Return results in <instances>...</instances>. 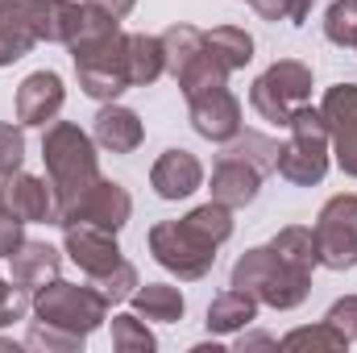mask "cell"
<instances>
[{
    "mask_svg": "<svg viewBox=\"0 0 357 353\" xmlns=\"http://www.w3.org/2000/svg\"><path fill=\"white\" fill-rule=\"evenodd\" d=\"M229 237H233V208L208 200L178 220H158L146 241H150V254L162 270H171L183 283H199L212 274L216 250Z\"/></svg>",
    "mask_w": 357,
    "mask_h": 353,
    "instance_id": "1",
    "label": "cell"
},
{
    "mask_svg": "<svg viewBox=\"0 0 357 353\" xmlns=\"http://www.w3.org/2000/svg\"><path fill=\"white\" fill-rule=\"evenodd\" d=\"M67 50H71L84 96L108 104L121 91L133 88V80H129V33L121 29L116 17L96 13L84 4V21H79L75 38L67 42Z\"/></svg>",
    "mask_w": 357,
    "mask_h": 353,
    "instance_id": "2",
    "label": "cell"
},
{
    "mask_svg": "<svg viewBox=\"0 0 357 353\" xmlns=\"http://www.w3.org/2000/svg\"><path fill=\"white\" fill-rule=\"evenodd\" d=\"M42 163L46 179L54 187L59 212L79 200L91 183L100 179V154H96V137L84 133L75 121H50L42 133Z\"/></svg>",
    "mask_w": 357,
    "mask_h": 353,
    "instance_id": "3",
    "label": "cell"
},
{
    "mask_svg": "<svg viewBox=\"0 0 357 353\" xmlns=\"http://www.w3.org/2000/svg\"><path fill=\"white\" fill-rule=\"evenodd\" d=\"M229 287L250 291L258 303H266L274 312H291L307 299L312 291V270H299L287 258H278L274 246H254L233 262V278Z\"/></svg>",
    "mask_w": 357,
    "mask_h": 353,
    "instance_id": "4",
    "label": "cell"
},
{
    "mask_svg": "<svg viewBox=\"0 0 357 353\" xmlns=\"http://www.w3.org/2000/svg\"><path fill=\"white\" fill-rule=\"evenodd\" d=\"M291 137L278 146V175L287 179L291 187H316L328 175V154H333V142H328V125L320 117V108L303 104L295 108V117L287 121Z\"/></svg>",
    "mask_w": 357,
    "mask_h": 353,
    "instance_id": "5",
    "label": "cell"
},
{
    "mask_svg": "<svg viewBox=\"0 0 357 353\" xmlns=\"http://www.w3.org/2000/svg\"><path fill=\"white\" fill-rule=\"evenodd\" d=\"M108 299L100 295L96 283H46L33 291V320H46V324H59L67 333H79V337H91L104 320H108Z\"/></svg>",
    "mask_w": 357,
    "mask_h": 353,
    "instance_id": "6",
    "label": "cell"
},
{
    "mask_svg": "<svg viewBox=\"0 0 357 353\" xmlns=\"http://www.w3.org/2000/svg\"><path fill=\"white\" fill-rule=\"evenodd\" d=\"M312 67L307 63H299V59H278V63H270L266 71L254 80V88H250V104H254V112L270 121V125H278V129H287V121L295 117V108H303V104H312Z\"/></svg>",
    "mask_w": 357,
    "mask_h": 353,
    "instance_id": "7",
    "label": "cell"
},
{
    "mask_svg": "<svg viewBox=\"0 0 357 353\" xmlns=\"http://www.w3.org/2000/svg\"><path fill=\"white\" fill-rule=\"evenodd\" d=\"M312 237H316L320 266L354 270L357 266V195L354 191H341V195L324 200V208H320V216L312 225Z\"/></svg>",
    "mask_w": 357,
    "mask_h": 353,
    "instance_id": "8",
    "label": "cell"
},
{
    "mask_svg": "<svg viewBox=\"0 0 357 353\" xmlns=\"http://www.w3.org/2000/svg\"><path fill=\"white\" fill-rule=\"evenodd\" d=\"M133 216V195L116 183V179H96L79 200H71L63 212H59V229H71V225H96V229H108V233H121Z\"/></svg>",
    "mask_w": 357,
    "mask_h": 353,
    "instance_id": "9",
    "label": "cell"
},
{
    "mask_svg": "<svg viewBox=\"0 0 357 353\" xmlns=\"http://www.w3.org/2000/svg\"><path fill=\"white\" fill-rule=\"evenodd\" d=\"M320 117L328 125L333 158L349 179H357V84H337L324 91Z\"/></svg>",
    "mask_w": 357,
    "mask_h": 353,
    "instance_id": "10",
    "label": "cell"
},
{
    "mask_svg": "<svg viewBox=\"0 0 357 353\" xmlns=\"http://www.w3.org/2000/svg\"><path fill=\"white\" fill-rule=\"evenodd\" d=\"M187 112H191V129L216 146L233 142L241 133V100L229 91V84H216V88L191 91L187 96Z\"/></svg>",
    "mask_w": 357,
    "mask_h": 353,
    "instance_id": "11",
    "label": "cell"
},
{
    "mask_svg": "<svg viewBox=\"0 0 357 353\" xmlns=\"http://www.w3.org/2000/svg\"><path fill=\"white\" fill-rule=\"evenodd\" d=\"M0 204L25 225H59V200L50 179L25 175V171L0 179Z\"/></svg>",
    "mask_w": 357,
    "mask_h": 353,
    "instance_id": "12",
    "label": "cell"
},
{
    "mask_svg": "<svg viewBox=\"0 0 357 353\" xmlns=\"http://www.w3.org/2000/svg\"><path fill=\"white\" fill-rule=\"evenodd\" d=\"M42 42V0H0V67L21 63Z\"/></svg>",
    "mask_w": 357,
    "mask_h": 353,
    "instance_id": "13",
    "label": "cell"
},
{
    "mask_svg": "<svg viewBox=\"0 0 357 353\" xmlns=\"http://www.w3.org/2000/svg\"><path fill=\"white\" fill-rule=\"evenodd\" d=\"M63 254L88 274V283L100 278V274H108L112 266L125 258L121 246H116V233L96 229V225H71V229H63Z\"/></svg>",
    "mask_w": 357,
    "mask_h": 353,
    "instance_id": "14",
    "label": "cell"
},
{
    "mask_svg": "<svg viewBox=\"0 0 357 353\" xmlns=\"http://www.w3.org/2000/svg\"><path fill=\"white\" fill-rule=\"evenodd\" d=\"M63 104H67L63 80L54 71H33L17 88V121L29 125V129H46L50 121H59Z\"/></svg>",
    "mask_w": 357,
    "mask_h": 353,
    "instance_id": "15",
    "label": "cell"
},
{
    "mask_svg": "<svg viewBox=\"0 0 357 353\" xmlns=\"http://www.w3.org/2000/svg\"><path fill=\"white\" fill-rule=\"evenodd\" d=\"M150 187L158 200H187L204 187V163L191 150H162L158 163L150 167Z\"/></svg>",
    "mask_w": 357,
    "mask_h": 353,
    "instance_id": "16",
    "label": "cell"
},
{
    "mask_svg": "<svg viewBox=\"0 0 357 353\" xmlns=\"http://www.w3.org/2000/svg\"><path fill=\"white\" fill-rule=\"evenodd\" d=\"M262 171L250 167L245 158H233V154H216V167H212V200L225 204V208H250L262 191Z\"/></svg>",
    "mask_w": 357,
    "mask_h": 353,
    "instance_id": "17",
    "label": "cell"
},
{
    "mask_svg": "<svg viewBox=\"0 0 357 353\" xmlns=\"http://www.w3.org/2000/svg\"><path fill=\"white\" fill-rule=\"evenodd\" d=\"M91 137H96V146L108 150V154H133V150L146 142V125H142V117H137L133 108L108 100V104H100V112L91 117Z\"/></svg>",
    "mask_w": 357,
    "mask_h": 353,
    "instance_id": "18",
    "label": "cell"
},
{
    "mask_svg": "<svg viewBox=\"0 0 357 353\" xmlns=\"http://www.w3.org/2000/svg\"><path fill=\"white\" fill-rule=\"evenodd\" d=\"M8 262H13V283H17V287H25V291L33 295L38 287H46V283H54V278H59L63 254H59L54 246H46V241H29V237H25Z\"/></svg>",
    "mask_w": 357,
    "mask_h": 353,
    "instance_id": "19",
    "label": "cell"
},
{
    "mask_svg": "<svg viewBox=\"0 0 357 353\" xmlns=\"http://www.w3.org/2000/svg\"><path fill=\"white\" fill-rule=\"evenodd\" d=\"M254 320H258V299L250 291H241V287H229L208 303L204 324H208L212 337H233V333H245Z\"/></svg>",
    "mask_w": 357,
    "mask_h": 353,
    "instance_id": "20",
    "label": "cell"
},
{
    "mask_svg": "<svg viewBox=\"0 0 357 353\" xmlns=\"http://www.w3.org/2000/svg\"><path fill=\"white\" fill-rule=\"evenodd\" d=\"M129 303H133V312H137V316L158 320V324H178V320H183V312H187L183 291L171 287V283H146V287H137V291L129 295Z\"/></svg>",
    "mask_w": 357,
    "mask_h": 353,
    "instance_id": "21",
    "label": "cell"
},
{
    "mask_svg": "<svg viewBox=\"0 0 357 353\" xmlns=\"http://www.w3.org/2000/svg\"><path fill=\"white\" fill-rule=\"evenodd\" d=\"M204 50L212 54V63H220L229 75L250 67L254 59V38L237 25H216V29H204Z\"/></svg>",
    "mask_w": 357,
    "mask_h": 353,
    "instance_id": "22",
    "label": "cell"
},
{
    "mask_svg": "<svg viewBox=\"0 0 357 353\" xmlns=\"http://www.w3.org/2000/svg\"><path fill=\"white\" fill-rule=\"evenodd\" d=\"M162 71H167L162 38H154V33H129V80H133V88H150Z\"/></svg>",
    "mask_w": 357,
    "mask_h": 353,
    "instance_id": "23",
    "label": "cell"
},
{
    "mask_svg": "<svg viewBox=\"0 0 357 353\" xmlns=\"http://www.w3.org/2000/svg\"><path fill=\"white\" fill-rule=\"evenodd\" d=\"M220 154L245 158V163H250V167H258L262 175L278 171V142L266 137V133H258V129H241L233 142H225V146H220Z\"/></svg>",
    "mask_w": 357,
    "mask_h": 353,
    "instance_id": "24",
    "label": "cell"
},
{
    "mask_svg": "<svg viewBox=\"0 0 357 353\" xmlns=\"http://www.w3.org/2000/svg\"><path fill=\"white\" fill-rule=\"evenodd\" d=\"M162 50H167V71L178 75L187 63H195L204 54V29H195V25H171L162 33Z\"/></svg>",
    "mask_w": 357,
    "mask_h": 353,
    "instance_id": "25",
    "label": "cell"
},
{
    "mask_svg": "<svg viewBox=\"0 0 357 353\" xmlns=\"http://www.w3.org/2000/svg\"><path fill=\"white\" fill-rule=\"evenodd\" d=\"M270 246L278 250V258H287V262L299 266V270H316V266H320L316 237H312V229H303V225H287V229H278V237H274Z\"/></svg>",
    "mask_w": 357,
    "mask_h": 353,
    "instance_id": "26",
    "label": "cell"
},
{
    "mask_svg": "<svg viewBox=\"0 0 357 353\" xmlns=\"http://www.w3.org/2000/svg\"><path fill=\"white\" fill-rule=\"evenodd\" d=\"M278 350H324V353H341V350H349V337H345L337 324L320 320V324H312V329H291V333L278 341Z\"/></svg>",
    "mask_w": 357,
    "mask_h": 353,
    "instance_id": "27",
    "label": "cell"
},
{
    "mask_svg": "<svg viewBox=\"0 0 357 353\" xmlns=\"http://www.w3.org/2000/svg\"><path fill=\"white\" fill-rule=\"evenodd\" d=\"M84 341H88V337H79V333H67V329H59V324L33 320L21 345H25V350H38V353H84Z\"/></svg>",
    "mask_w": 357,
    "mask_h": 353,
    "instance_id": "28",
    "label": "cell"
},
{
    "mask_svg": "<svg viewBox=\"0 0 357 353\" xmlns=\"http://www.w3.org/2000/svg\"><path fill=\"white\" fill-rule=\"evenodd\" d=\"M112 345L121 353H154L158 350L154 333L146 329V316H137V312L112 316Z\"/></svg>",
    "mask_w": 357,
    "mask_h": 353,
    "instance_id": "29",
    "label": "cell"
},
{
    "mask_svg": "<svg viewBox=\"0 0 357 353\" xmlns=\"http://www.w3.org/2000/svg\"><path fill=\"white\" fill-rule=\"evenodd\" d=\"M324 38L341 50L357 46V0H333L324 13Z\"/></svg>",
    "mask_w": 357,
    "mask_h": 353,
    "instance_id": "30",
    "label": "cell"
},
{
    "mask_svg": "<svg viewBox=\"0 0 357 353\" xmlns=\"http://www.w3.org/2000/svg\"><path fill=\"white\" fill-rule=\"evenodd\" d=\"M96 287H100V295L108 299V303H121V299H129L137 287H142V278H137V266L129 262V258H121V262L112 266L108 274H100V278H91Z\"/></svg>",
    "mask_w": 357,
    "mask_h": 353,
    "instance_id": "31",
    "label": "cell"
},
{
    "mask_svg": "<svg viewBox=\"0 0 357 353\" xmlns=\"http://www.w3.org/2000/svg\"><path fill=\"white\" fill-rule=\"evenodd\" d=\"M25 163V133H21V121H0V179L17 175Z\"/></svg>",
    "mask_w": 357,
    "mask_h": 353,
    "instance_id": "32",
    "label": "cell"
},
{
    "mask_svg": "<svg viewBox=\"0 0 357 353\" xmlns=\"http://www.w3.org/2000/svg\"><path fill=\"white\" fill-rule=\"evenodd\" d=\"M25 312H33V295H29L25 287H17L13 278L0 274V329L25 320Z\"/></svg>",
    "mask_w": 357,
    "mask_h": 353,
    "instance_id": "33",
    "label": "cell"
},
{
    "mask_svg": "<svg viewBox=\"0 0 357 353\" xmlns=\"http://www.w3.org/2000/svg\"><path fill=\"white\" fill-rule=\"evenodd\" d=\"M328 324H337L349 341H357V295H341L333 308H328V316H324Z\"/></svg>",
    "mask_w": 357,
    "mask_h": 353,
    "instance_id": "34",
    "label": "cell"
},
{
    "mask_svg": "<svg viewBox=\"0 0 357 353\" xmlns=\"http://www.w3.org/2000/svg\"><path fill=\"white\" fill-rule=\"evenodd\" d=\"M21 241H25V220H17V216L0 204V258H13Z\"/></svg>",
    "mask_w": 357,
    "mask_h": 353,
    "instance_id": "35",
    "label": "cell"
},
{
    "mask_svg": "<svg viewBox=\"0 0 357 353\" xmlns=\"http://www.w3.org/2000/svg\"><path fill=\"white\" fill-rule=\"evenodd\" d=\"M250 8H254L262 21H287V13H291V0H250Z\"/></svg>",
    "mask_w": 357,
    "mask_h": 353,
    "instance_id": "36",
    "label": "cell"
},
{
    "mask_svg": "<svg viewBox=\"0 0 357 353\" xmlns=\"http://www.w3.org/2000/svg\"><path fill=\"white\" fill-rule=\"evenodd\" d=\"M88 8H96V13H108V17H116V21H125L129 13H133V4L137 0H84Z\"/></svg>",
    "mask_w": 357,
    "mask_h": 353,
    "instance_id": "37",
    "label": "cell"
},
{
    "mask_svg": "<svg viewBox=\"0 0 357 353\" xmlns=\"http://www.w3.org/2000/svg\"><path fill=\"white\" fill-rule=\"evenodd\" d=\"M237 350H241V353H245V350H278V341L266 337V333H254V337H241V341H237Z\"/></svg>",
    "mask_w": 357,
    "mask_h": 353,
    "instance_id": "38",
    "label": "cell"
},
{
    "mask_svg": "<svg viewBox=\"0 0 357 353\" xmlns=\"http://www.w3.org/2000/svg\"><path fill=\"white\" fill-rule=\"evenodd\" d=\"M312 4H316V0H291V13H287V21H291V25H307V17H312Z\"/></svg>",
    "mask_w": 357,
    "mask_h": 353,
    "instance_id": "39",
    "label": "cell"
},
{
    "mask_svg": "<svg viewBox=\"0 0 357 353\" xmlns=\"http://www.w3.org/2000/svg\"><path fill=\"white\" fill-rule=\"evenodd\" d=\"M354 50H357V46H354Z\"/></svg>",
    "mask_w": 357,
    "mask_h": 353,
    "instance_id": "40",
    "label": "cell"
}]
</instances>
